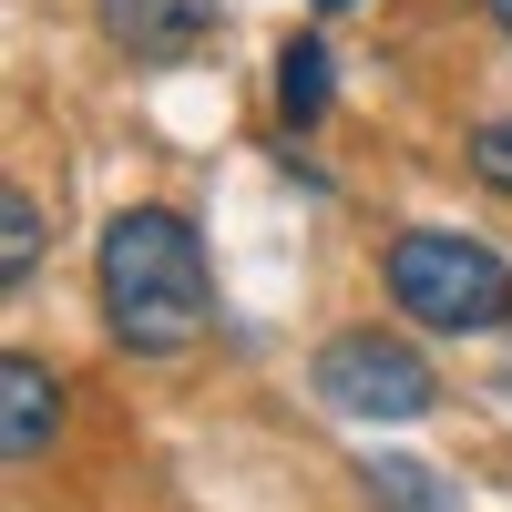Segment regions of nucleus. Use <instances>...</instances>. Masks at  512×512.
<instances>
[{"mask_svg":"<svg viewBox=\"0 0 512 512\" xmlns=\"http://www.w3.org/2000/svg\"><path fill=\"white\" fill-rule=\"evenodd\" d=\"M93 287H103V328L134 359H175V349L205 338V318H216L205 246H195V226L175 216V205H123V216L103 226Z\"/></svg>","mask_w":512,"mask_h":512,"instance_id":"nucleus-1","label":"nucleus"},{"mask_svg":"<svg viewBox=\"0 0 512 512\" xmlns=\"http://www.w3.org/2000/svg\"><path fill=\"white\" fill-rule=\"evenodd\" d=\"M390 297L420 328H451V338H492L512 328V267L482 236H451V226H410L390 246Z\"/></svg>","mask_w":512,"mask_h":512,"instance_id":"nucleus-2","label":"nucleus"},{"mask_svg":"<svg viewBox=\"0 0 512 512\" xmlns=\"http://www.w3.org/2000/svg\"><path fill=\"white\" fill-rule=\"evenodd\" d=\"M308 379H318V400H328L338 420H379V431L441 410V379H431V359H420L400 328H338Z\"/></svg>","mask_w":512,"mask_h":512,"instance_id":"nucleus-3","label":"nucleus"},{"mask_svg":"<svg viewBox=\"0 0 512 512\" xmlns=\"http://www.w3.org/2000/svg\"><path fill=\"white\" fill-rule=\"evenodd\" d=\"M103 11V41L113 52H134V62H185L205 31H216L226 0H93Z\"/></svg>","mask_w":512,"mask_h":512,"instance_id":"nucleus-4","label":"nucleus"},{"mask_svg":"<svg viewBox=\"0 0 512 512\" xmlns=\"http://www.w3.org/2000/svg\"><path fill=\"white\" fill-rule=\"evenodd\" d=\"M0 410H11V420H0V451H11V461H41V451H52L62 390H52V369H41V359H11V369H0Z\"/></svg>","mask_w":512,"mask_h":512,"instance_id":"nucleus-5","label":"nucleus"},{"mask_svg":"<svg viewBox=\"0 0 512 512\" xmlns=\"http://www.w3.org/2000/svg\"><path fill=\"white\" fill-rule=\"evenodd\" d=\"M359 492H369L379 512H461L451 482L431 472V461H390V451H369V461H359Z\"/></svg>","mask_w":512,"mask_h":512,"instance_id":"nucleus-6","label":"nucleus"},{"mask_svg":"<svg viewBox=\"0 0 512 512\" xmlns=\"http://www.w3.org/2000/svg\"><path fill=\"white\" fill-rule=\"evenodd\" d=\"M277 113L297 123V134L328 113V52H318V41H287V52H277Z\"/></svg>","mask_w":512,"mask_h":512,"instance_id":"nucleus-7","label":"nucleus"},{"mask_svg":"<svg viewBox=\"0 0 512 512\" xmlns=\"http://www.w3.org/2000/svg\"><path fill=\"white\" fill-rule=\"evenodd\" d=\"M31 267H41V205H31V195L11 185V195H0V277L21 287Z\"/></svg>","mask_w":512,"mask_h":512,"instance_id":"nucleus-8","label":"nucleus"},{"mask_svg":"<svg viewBox=\"0 0 512 512\" xmlns=\"http://www.w3.org/2000/svg\"><path fill=\"white\" fill-rule=\"evenodd\" d=\"M472 175L512 195V123H482V134H472Z\"/></svg>","mask_w":512,"mask_h":512,"instance_id":"nucleus-9","label":"nucleus"},{"mask_svg":"<svg viewBox=\"0 0 512 512\" xmlns=\"http://www.w3.org/2000/svg\"><path fill=\"white\" fill-rule=\"evenodd\" d=\"M492 21H502V31H512V0H492Z\"/></svg>","mask_w":512,"mask_h":512,"instance_id":"nucleus-10","label":"nucleus"},{"mask_svg":"<svg viewBox=\"0 0 512 512\" xmlns=\"http://www.w3.org/2000/svg\"><path fill=\"white\" fill-rule=\"evenodd\" d=\"M318 11H349V0H318Z\"/></svg>","mask_w":512,"mask_h":512,"instance_id":"nucleus-11","label":"nucleus"},{"mask_svg":"<svg viewBox=\"0 0 512 512\" xmlns=\"http://www.w3.org/2000/svg\"><path fill=\"white\" fill-rule=\"evenodd\" d=\"M502 400H512V369H502Z\"/></svg>","mask_w":512,"mask_h":512,"instance_id":"nucleus-12","label":"nucleus"}]
</instances>
